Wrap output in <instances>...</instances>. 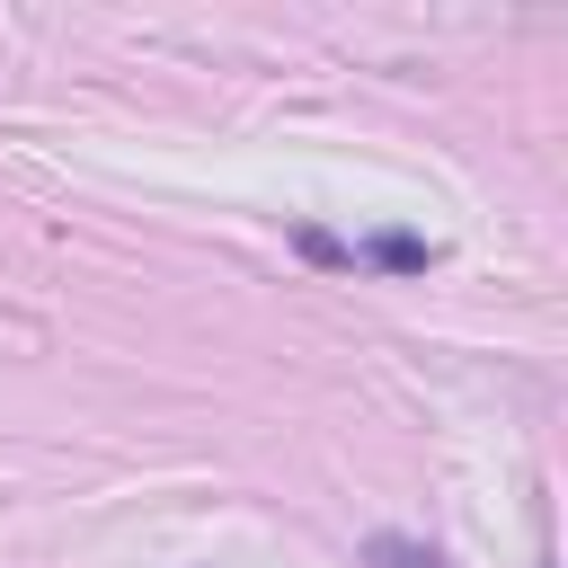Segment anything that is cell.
<instances>
[{"label":"cell","instance_id":"1","mask_svg":"<svg viewBox=\"0 0 568 568\" xmlns=\"http://www.w3.org/2000/svg\"><path fill=\"white\" fill-rule=\"evenodd\" d=\"M302 248H311V257H346V266H390V275L435 266V240H408V231H373V240H355V248H328L320 231H302Z\"/></svg>","mask_w":568,"mask_h":568},{"label":"cell","instance_id":"2","mask_svg":"<svg viewBox=\"0 0 568 568\" xmlns=\"http://www.w3.org/2000/svg\"><path fill=\"white\" fill-rule=\"evenodd\" d=\"M373 568H444L426 541H399V532H373Z\"/></svg>","mask_w":568,"mask_h":568}]
</instances>
